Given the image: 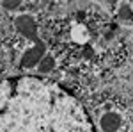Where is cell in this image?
<instances>
[{"mask_svg": "<svg viewBox=\"0 0 133 132\" xmlns=\"http://www.w3.org/2000/svg\"><path fill=\"white\" fill-rule=\"evenodd\" d=\"M20 0H4V2H2V5H4V7H5V9H18V7H20Z\"/></svg>", "mask_w": 133, "mask_h": 132, "instance_id": "cell-7", "label": "cell"}, {"mask_svg": "<svg viewBox=\"0 0 133 132\" xmlns=\"http://www.w3.org/2000/svg\"><path fill=\"white\" fill-rule=\"evenodd\" d=\"M0 132H96L89 112L64 86L36 75L0 81Z\"/></svg>", "mask_w": 133, "mask_h": 132, "instance_id": "cell-1", "label": "cell"}, {"mask_svg": "<svg viewBox=\"0 0 133 132\" xmlns=\"http://www.w3.org/2000/svg\"><path fill=\"white\" fill-rule=\"evenodd\" d=\"M53 68H55V59H53L51 55H44L41 59V62H39V70H41L43 73H50Z\"/></svg>", "mask_w": 133, "mask_h": 132, "instance_id": "cell-5", "label": "cell"}, {"mask_svg": "<svg viewBox=\"0 0 133 132\" xmlns=\"http://www.w3.org/2000/svg\"><path fill=\"white\" fill-rule=\"evenodd\" d=\"M119 18H121V20H131L133 18V9L128 4H123V5H121V9H119Z\"/></svg>", "mask_w": 133, "mask_h": 132, "instance_id": "cell-6", "label": "cell"}, {"mask_svg": "<svg viewBox=\"0 0 133 132\" xmlns=\"http://www.w3.org/2000/svg\"><path fill=\"white\" fill-rule=\"evenodd\" d=\"M43 55H44V43L43 41H37L32 48L25 52V55L21 57V66L23 68H32V66H36V64H39L43 59Z\"/></svg>", "mask_w": 133, "mask_h": 132, "instance_id": "cell-3", "label": "cell"}, {"mask_svg": "<svg viewBox=\"0 0 133 132\" xmlns=\"http://www.w3.org/2000/svg\"><path fill=\"white\" fill-rule=\"evenodd\" d=\"M14 25H16L18 32H21L25 38H29V39L34 41V45L39 41V38H37V25H36V20H34L32 16H29V14L18 16V18L14 20Z\"/></svg>", "mask_w": 133, "mask_h": 132, "instance_id": "cell-2", "label": "cell"}, {"mask_svg": "<svg viewBox=\"0 0 133 132\" xmlns=\"http://www.w3.org/2000/svg\"><path fill=\"white\" fill-rule=\"evenodd\" d=\"M121 127V116L117 112H107L101 118V130L103 132H115Z\"/></svg>", "mask_w": 133, "mask_h": 132, "instance_id": "cell-4", "label": "cell"}]
</instances>
